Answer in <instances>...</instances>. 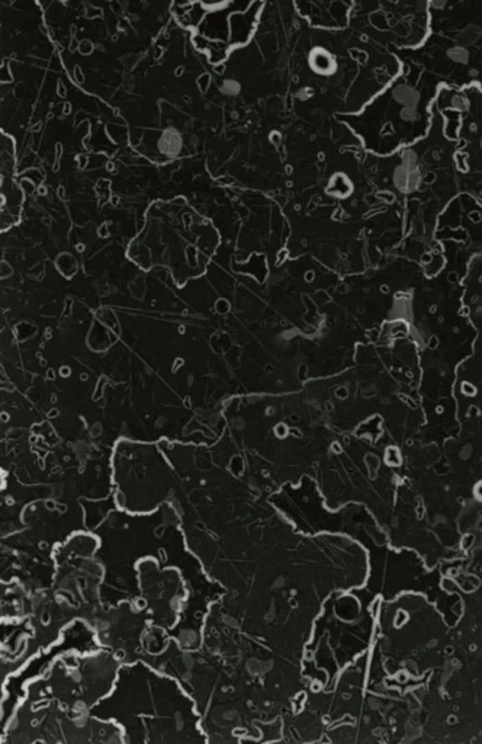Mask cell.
<instances>
[{"label": "cell", "instance_id": "cell-1", "mask_svg": "<svg viewBox=\"0 0 482 744\" xmlns=\"http://www.w3.org/2000/svg\"><path fill=\"white\" fill-rule=\"evenodd\" d=\"M391 97L394 99V102H397L398 105H402V106H418L420 101H422V95H420V92L413 88V86L410 83H397L394 86V88L391 89Z\"/></svg>", "mask_w": 482, "mask_h": 744}, {"label": "cell", "instance_id": "cell-2", "mask_svg": "<svg viewBox=\"0 0 482 744\" xmlns=\"http://www.w3.org/2000/svg\"><path fill=\"white\" fill-rule=\"evenodd\" d=\"M311 66L318 73L330 74L336 70V60L324 49H315L311 56Z\"/></svg>", "mask_w": 482, "mask_h": 744}, {"label": "cell", "instance_id": "cell-3", "mask_svg": "<svg viewBox=\"0 0 482 744\" xmlns=\"http://www.w3.org/2000/svg\"><path fill=\"white\" fill-rule=\"evenodd\" d=\"M481 38H482V28L477 23H468L465 28L459 31L458 36H456L459 45H463V47L475 45Z\"/></svg>", "mask_w": 482, "mask_h": 744}, {"label": "cell", "instance_id": "cell-4", "mask_svg": "<svg viewBox=\"0 0 482 744\" xmlns=\"http://www.w3.org/2000/svg\"><path fill=\"white\" fill-rule=\"evenodd\" d=\"M446 56L452 61V63L459 65V66H466L469 61H471V53H469L468 47H463V45L450 47L448 49Z\"/></svg>", "mask_w": 482, "mask_h": 744}, {"label": "cell", "instance_id": "cell-5", "mask_svg": "<svg viewBox=\"0 0 482 744\" xmlns=\"http://www.w3.org/2000/svg\"><path fill=\"white\" fill-rule=\"evenodd\" d=\"M448 105L452 109L459 111V113H465L469 108V97L461 92H450L448 97Z\"/></svg>", "mask_w": 482, "mask_h": 744}, {"label": "cell", "instance_id": "cell-6", "mask_svg": "<svg viewBox=\"0 0 482 744\" xmlns=\"http://www.w3.org/2000/svg\"><path fill=\"white\" fill-rule=\"evenodd\" d=\"M448 2L449 0H430V5L433 9L436 10H443L444 8L448 6Z\"/></svg>", "mask_w": 482, "mask_h": 744}]
</instances>
